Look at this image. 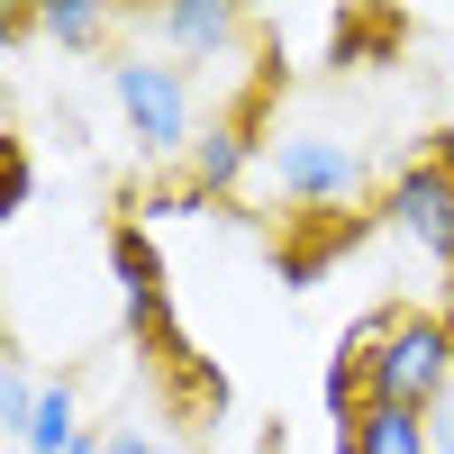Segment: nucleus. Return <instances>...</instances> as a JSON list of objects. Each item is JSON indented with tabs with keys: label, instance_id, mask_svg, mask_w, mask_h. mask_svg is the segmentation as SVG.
<instances>
[{
	"label": "nucleus",
	"instance_id": "ddd939ff",
	"mask_svg": "<svg viewBox=\"0 0 454 454\" xmlns=\"http://www.w3.org/2000/svg\"><path fill=\"white\" fill-rule=\"evenodd\" d=\"M109 454H173L155 427H109Z\"/></svg>",
	"mask_w": 454,
	"mask_h": 454
},
{
	"label": "nucleus",
	"instance_id": "423d86ee",
	"mask_svg": "<svg viewBox=\"0 0 454 454\" xmlns=\"http://www.w3.org/2000/svg\"><path fill=\"white\" fill-rule=\"evenodd\" d=\"M145 27H155V46H164L182 73H192V64H227V55L246 46V27H254V19L237 10V0H164Z\"/></svg>",
	"mask_w": 454,
	"mask_h": 454
},
{
	"label": "nucleus",
	"instance_id": "9d476101",
	"mask_svg": "<svg viewBox=\"0 0 454 454\" xmlns=\"http://www.w3.org/2000/svg\"><path fill=\"white\" fill-rule=\"evenodd\" d=\"M355 436H364V454H436L419 409H364V419H355Z\"/></svg>",
	"mask_w": 454,
	"mask_h": 454
},
{
	"label": "nucleus",
	"instance_id": "f03ea898",
	"mask_svg": "<svg viewBox=\"0 0 454 454\" xmlns=\"http://www.w3.org/2000/svg\"><path fill=\"white\" fill-rule=\"evenodd\" d=\"M109 109L145 164H192L200 145V91L173 55H109Z\"/></svg>",
	"mask_w": 454,
	"mask_h": 454
},
{
	"label": "nucleus",
	"instance_id": "0eeeda50",
	"mask_svg": "<svg viewBox=\"0 0 454 454\" xmlns=\"http://www.w3.org/2000/svg\"><path fill=\"white\" fill-rule=\"evenodd\" d=\"M254 164H263V137H254L246 119H209V128H200V145H192V164H182V182H200L209 200H227Z\"/></svg>",
	"mask_w": 454,
	"mask_h": 454
},
{
	"label": "nucleus",
	"instance_id": "f8f14e48",
	"mask_svg": "<svg viewBox=\"0 0 454 454\" xmlns=\"http://www.w3.org/2000/svg\"><path fill=\"white\" fill-rule=\"evenodd\" d=\"M36 200V164H27V145L10 137V145H0V218H19Z\"/></svg>",
	"mask_w": 454,
	"mask_h": 454
},
{
	"label": "nucleus",
	"instance_id": "6e6552de",
	"mask_svg": "<svg viewBox=\"0 0 454 454\" xmlns=\"http://www.w3.org/2000/svg\"><path fill=\"white\" fill-rule=\"evenodd\" d=\"M10 27H19V36H55L64 55H100L119 19H109L100 0H46V10H10Z\"/></svg>",
	"mask_w": 454,
	"mask_h": 454
},
{
	"label": "nucleus",
	"instance_id": "4468645a",
	"mask_svg": "<svg viewBox=\"0 0 454 454\" xmlns=\"http://www.w3.org/2000/svg\"><path fill=\"white\" fill-rule=\"evenodd\" d=\"M427 445H436V454H454V391L427 409Z\"/></svg>",
	"mask_w": 454,
	"mask_h": 454
},
{
	"label": "nucleus",
	"instance_id": "39448f33",
	"mask_svg": "<svg viewBox=\"0 0 454 454\" xmlns=\"http://www.w3.org/2000/svg\"><path fill=\"white\" fill-rule=\"evenodd\" d=\"M372 218H382L400 246H419L427 263L454 273V137H427V155H409V164L382 182Z\"/></svg>",
	"mask_w": 454,
	"mask_h": 454
},
{
	"label": "nucleus",
	"instance_id": "1a4fd4ad",
	"mask_svg": "<svg viewBox=\"0 0 454 454\" xmlns=\"http://www.w3.org/2000/svg\"><path fill=\"white\" fill-rule=\"evenodd\" d=\"M73 436H82V391L55 372V382H36V409H27L19 454H73Z\"/></svg>",
	"mask_w": 454,
	"mask_h": 454
},
{
	"label": "nucleus",
	"instance_id": "7ed1b4c3",
	"mask_svg": "<svg viewBox=\"0 0 454 454\" xmlns=\"http://www.w3.org/2000/svg\"><path fill=\"white\" fill-rule=\"evenodd\" d=\"M109 282H119V309H128V327H137V346H155V364H164V372H182V382H200L209 400H227V382H218V372H200V364H192V346H182L164 254H155V237H145L137 218H109Z\"/></svg>",
	"mask_w": 454,
	"mask_h": 454
},
{
	"label": "nucleus",
	"instance_id": "f257e3e1",
	"mask_svg": "<svg viewBox=\"0 0 454 454\" xmlns=\"http://www.w3.org/2000/svg\"><path fill=\"white\" fill-rule=\"evenodd\" d=\"M364 336V382L372 409H427L454 391V309H372L355 318Z\"/></svg>",
	"mask_w": 454,
	"mask_h": 454
},
{
	"label": "nucleus",
	"instance_id": "9b49d317",
	"mask_svg": "<svg viewBox=\"0 0 454 454\" xmlns=\"http://www.w3.org/2000/svg\"><path fill=\"white\" fill-rule=\"evenodd\" d=\"M27 409H36V372L10 355V364H0V436H10V445L27 436Z\"/></svg>",
	"mask_w": 454,
	"mask_h": 454
},
{
	"label": "nucleus",
	"instance_id": "dca6fc26",
	"mask_svg": "<svg viewBox=\"0 0 454 454\" xmlns=\"http://www.w3.org/2000/svg\"><path fill=\"white\" fill-rule=\"evenodd\" d=\"M445 282H454V273H445Z\"/></svg>",
	"mask_w": 454,
	"mask_h": 454
},
{
	"label": "nucleus",
	"instance_id": "20e7f679",
	"mask_svg": "<svg viewBox=\"0 0 454 454\" xmlns=\"http://www.w3.org/2000/svg\"><path fill=\"white\" fill-rule=\"evenodd\" d=\"M263 182L300 218H346V200H364V155L327 128H291V137H263Z\"/></svg>",
	"mask_w": 454,
	"mask_h": 454
},
{
	"label": "nucleus",
	"instance_id": "2eb2a0df",
	"mask_svg": "<svg viewBox=\"0 0 454 454\" xmlns=\"http://www.w3.org/2000/svg\"><path fill=\"white\" fill-rule=\"evenodd\" d=\"M73 454H109V436H91V427H82V436H73Z\"/></svg>",
	"mask_w": 454,
	"mask_h": 454
}]
</instances>
